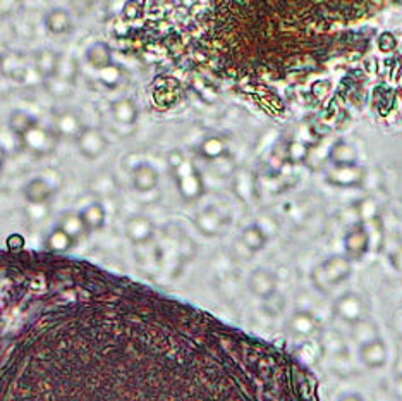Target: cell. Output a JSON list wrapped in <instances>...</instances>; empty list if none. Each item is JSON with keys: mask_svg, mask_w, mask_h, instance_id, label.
I'll return each mask as SVG.
<instances>
[{"mask_svg": "<svg viewBox=\"0 0 402 401\" xmlns=\"http://www.w3.org/2000/svg\"><path fill=\"white\" fill-rule=\"evenodd\" d=\"M0 401H315L261 340L127 276L0 250Z\"/></svg>", "mask_w": 402, "mask_h": 401, "instance_id": "obj_1", "label": "cell"}, {"mask_svg": "<svg viewBox=\"0 0 402 401\" xmlns=\"http://www.w3.org/2000/svg\"><path fill=\"white\" fill-rule=\"evenodd\" d=\"M169 166L174 174L175 186H177V192L182 197V200H200L203 195H205V181H203L200 171L189 161H186L182 152L179 150H174V154L170 152Z\"/></svg>", "mask_w": 402, "mask_h": 401, "instance_id": "obj_2", "label": "cell"}, {"mask_svg": "<svg viewBox=\"0 0 402 401\" xmlns=\"http://www.w3.org/2000/svg\"><path fill=\"white\" fill-rule=\"evenodd\" d=\"M351 276V260L347 257H332L320 264L313 272V283L322 291H329L344 283Z\"/></svg>", "mask_w": 402, "mask_h": 401, "instance_id": "obj_3", "label": "cell"}, {"mask_svg": "<svg viewBox=\"0 0 402 401\" xmlns=\"http://www.w3.org/2000/svg\"><path fill=\"white\" fill-rule=\"evenodd\" d=\"M74 143H76L77 152H80L84 159H88V161H95V159L101 157L108 145L103 133H101L100 130H96V128L89 126L83 128V131L74 140Z\"/></svg>", "mask_w": 402, "mask_h": 401, "instance_id": "obj_4", "label": "cell"}, {"mask_svg": "<svg viewBox=\"0 0 402 401\" xmlns=\"http://www.w3.org/2000/svg\"><path fill=\"white\" fill-rule=\"evenodd\" d=\"M23 147L26 150L31 152V154L38 155V157H44V155L52 154L56 150V142H57V136L54 131L45 130L38 124L37 128L28 131L25 136L21 138Z\"/></svg>", "mask_w": 402, "mask_h": 401, "instance_id": "obj_5", "label": "cell"}, {"mask_svg": "<svg viewBox=\"0 0 402 401\" xmlns=\"http://www.w3.org/2000/svg\"><path fill=\"white\" fill-rule=\"evenodd\" d=\"M335 315L341 317L347 324H358L363 321V314H365V305H363L361 297L356 293H346L337 300L334 307Z\"/></svg>", "mask_w": 402, "mask_h": 401, "instance_id": "obj_6", "label": "cell"}, {"mask_svg": "<svg viewBox=\"0 0 402 401\" xmlns=\"http://www.w3.org/2000/svg\"><path fill=\"white\" fill-rule=\"evenodd\" d=\"M124 233L132 245H144L153 238L155 226L148 217L132 216L124 224Z\"/></svg>", "mask_w": 402, "mask_h": 401, "instance_id": "obj_7", "label": "cell"}, {"mask_svg": "<svg viewBox=\"0 0 402 401\" xmlns=\"http://www.w3.org/2000/svg\"><path fill=\"white\" fill-rule=\"evenodd\" d=\"M56 188L50 185L44 178H33L23 188V195H25L26 202L33 207H40V205H46V202L54 197Z\"/></svg>", "mask_w": 402, "mask_h": 401, "instance_id": "obj_8", "label": "cell"}, {"mask_svg": "<svg viewBox=\"0 0 402 401\" xmlns=\"http://www.w3.org/2000/svg\"><path fill=\"white\" fill-rule=\"evenodd\" d=\"M344 245H346L347 259H354V260L361 259L370 247V235L368 231H366L365 226L363 224L353 226V228L347 231Z\"/></svg>", "mask_w": 402, "mask_h": 401, "instance_id": "obj_9", "label": "cell"}, {"mask_svg": "<svg viewBox=\"0 0 402 401\" xmlns=\"http://www.w3.org/2000/svg\"><path fill=\"white\" fill-rule=\"evenodd\" d=\"M131 181L136 192H153L158 186V173L151 164L139 162L138 166H134V169L131 171Z\"/></svg>", "mask_w": 402, "mask_h": 401, "instance_id": "obj_10", "label": "cell"}, {"mask_svg": "<svg viewBox=\"0 0 402 401\" xmlns=\"http://www.w3.org/2000/svg\"><path fill=\"white\" fill-rule=\"evenodd\" d=\"M83 128L81 118L74 111L58 112L54 119V133L56 136H62V138L76 140L83 131Z\"/></svg>", "mask_w": 402, "mask_h": 401, "instance_id": "obj_11", "label": "cell"}, {"mask_svg": "<svg viewBox=\"0 0 402 401\" xmlns=\"http://www.w3.org/2000/svg\"><path fill=\"white\" fill-rule=\"evenodd\" d=\"M359 358L370 369L384 367L385 362H387V346L380 338L365 343V345L359 346Z\"/></svg>", "mask_w": 402, "mask_h": 401, "instance_id": "obj_12", "label": "cell"}, {"mask_svg": "<svg viewBox=\"0 0 402 401\" xmlns=\"http://www.w3.org/2000/svg\"><path fill=\"white\" fill-rule=\"evenodd\" d=\"M194 224H196V228L200 229L201 235L217 236V235H220L222 229H224L225 219L215 207H208L198 214Z\"/></svg>", "mask_w": 402, "mask_h": 401, "instance_id": "obj_13", "label": "cell"}, {"mask_svg": "<svg viewBox=\"0 0 402 401\" xmlns=\"http://www.w3.org/2000/svg\"><path fill=\"white\" fill-rule=\"evenodd\" d=\"M363 174L365 171L359 166L349 167H334L329 173V183L334 186H341V188H353V186L361 185Z\"/></svg>", "mask_w": 402, "mask_h": 401, "instance_id": "obj_14", "label": "cell"}, {"mask_svg": "<svg viewBox=\"0 0 402 401\" xmlns=\"http://www.w3.org/2000/svg\"><path fill=\"white\" fill-rule=\"evenodd\" d=\"M76 243L77 241H74L64 229L56 226V228L46 235L44 241V252L52 253V255H68V252L74 248Z\"/></svg>", "mask_w": 402, "mask_h": 401, "instance_id": "obj_15", "label": "cell"}, {"mask_svg": "<svg viewBox=\"0 0 402 401\" xmlns=\"http://www.w3.org/2000/svg\"><path fill=\"white\" fill-rule=\"evenodd\" d=\"M277 279L272 272L265 271V269H256L249 278V288L253 293L260 298H270L275 293Z\"/></svg>", "mask_w": 402, "mask_h": 401, "instance_id": "obj_16", "label": "cell"}, {"mask_svg": "<svg viewBox=\"0 0 402 401\" xmlns=\"http://www.w3.org/2000/svg\"><path fill=\"white\" fill-rule=\"evenodd\" d=\"M80 217L87 228V233H95L100 231L107 223V210L100 202H92L83 210H80Z\"/></svg>", "mask_w": 402, "mask_h": 401, "instance_id": "obj_17", "label": "cell"}, {"mask_svg": "<svg viewBox=\"0 0 402 401\" xmlns=\"http://www.w3.org/2000/svg\"><path fill=\"white\" fill-rule=\"evenodd\" d=\"M58 61H61V54L54 52V50H40L34 56V69L44 80H54L57 75Z\"/></svg>", "mask_w": 402, "mask_h": 401, "instance_id": "obj_18", "label": "cell"}, {"mask_svg": "<svg viewBox=\"0 0 402 401\" xmlns=\"http://www.w3.org/2000/svg\"><path fill=\"white\" fill-rule=\"evenodd\" d=\"M87 62L99 73L114 66L111 49H108V45L103 44V42H95V44L89 45V49L87 50Z\"/></svg>", "mask_w": 402, "mask_h": 401, "instance_id": "obj_19", "label": "cell"}, {"mask_svg": "<svg viewBox=\"0 0 402 401\" xmlns=\"http://www.w3.org/2000/svg\"><path fill=\"white\" fill-rule=\"evenodd\" d=\"M112 118L123 126H132L138 121V107L131 99H119L111 107Z\"/></svg>", "mask_w": 402, "mask_h": 401, "instance_id": "obj_20", "label": "cell"}, {"mask_svg": "<svg viewBox=\"0 0 402 401\" xmlns=\"http://www.w3.org/2000/svg\"><path fill=\"white\" fill-rule=\"evenodd\" d=\"M45 28L52 35H65L73 30L71 14L65 9H52L45 14Z\"/></svg>", "mask_w": 402, "mask_h": 401, "instance_id": "obj_21", "label": "cell"}, {"mask_svg": "<svg viewBox=\"0 0 402 401\" xmlns=\"http://www.w3.org/2000/svg\"><path fill=\"white\" fill-rule=\"evenodd\" d=\"M330 159L334 167L358 166V152L351 143L337 142L330 150Z\"/></svg>", "mask_w": 402, "mask_h": 401, "instance_id": "obj_22", "label": "cell"}, {"mask_svg": "<svg viewBox=\"0 0 402 401\" xmlns=\"http://www.w3.org/2000/svg\"><path fill=\"white\" fill-rule=\"evenodd\" d=\"M267 233L263 231L260 224L246 226L241 233V243L248 248L249 252H260L267 247Z\"/></svg>", "mask_w": 402, "mask_h": 401, "instance_id": "obj_23", "label": "cell"}, {"mask_svg": "<svg viewBox=\"0 0 402 401\" xmlns=\"http://www.w3.org/2000/svg\"><path fill=\"white\" fill-rule=\"evenodd\" d=\"M200 155L206 161H217V159L224 157L227 154V143L220 138V136H208L200 143Z\"/></svg>", "mask_w": 402, "mask_h": 401, "instance_id": "obj_24", "label": "cell"}, {"mask_svg": "<svg viewBox=\"0 0 402 401\" xmlns=\"http://www.w3.org/2000/svg\"><path fill=\"white\" fill-rule=\"evenodd\" d=\"M37 126H38L37 118H33V116L25 111H14L9 118V130L13 131L15 136H19V138H23L28 131H31Z\"/></svg>", "mask_w": 402, "mask_h": 401, "instance_id": "obj_25", "label": "cell"}, {"mask_svg": "<svg viewBox=\"0 0 402 401\" xmlns=\"http://www.w3.org/2000/svg\"><path fill=\"white\" fill-rule=\"evenodd\" d=\"M289 329H291V333L296 334V336H311L316 331V322L313 315L308 312H296L292 315L291 321H289Z\"/></svg>", "mask_w": 402, "mask_h": 401, "instance_id": "obj_26", "label": "cell"}, {"mask_svg": "<svg viewBox=\"0 0 402 401\" xmlns=\"http://www.w3.org/2000/svg\"><path fill=\"white\" fill-rule=\"evenodd\" d=\"M58 228L64 229L74 241H77L83 235H88L87 228H84L83 221H81L80 212H68L61 217L58 221Z\"/></svg>", "mask_w": 402, "mask_h": 401, "instance_id": "obj_27", "label": "cell"}, {"mask_svg": "<svg viewBox=\"0 0 402 401\" xmlns=\"http://www.w3.org/2000/svg\"><path fill=\"white\" fill-rule=\"evenodd\" d=\"M77 75V66L76 61L73 57H65L61 56V61H58V68H57V75L54 80L62 81V83H73L74 78Z\"/></svg>", "mask_w": 402, "mask_h": 401, "instance_id": "obj_28", "label": "cell"}, {"mask_svg": "<svg viewBox=\"0 0 402 401\" xmlns=\"http://www.w3.org/2000/svg\"><path fill=\"white\" fill-rule=\"evenodd\" d=\"M353 336H354V340L359 341V346L365 345V343H370V341L377 340V338H378L377 326H373L372 322H368V321L358 322V324H354Z\"/></svg>", "mask_w": 402, "mask_h": 401, "instance_id": "obj_29", "label": "cell"}, {"mask_svg": "<svg viewBox=\"0 0 402 401\" xmlns=\"http://www.w3.org/2000/svg\"><path fill=\"white\" fill-rule=\"evenodd\" d=\"M99 76H100V81L105 85V87L114 88L120 83V80H123V71H120L119 66L114 64V66H111V68L100 71Z\"/></svg>", "mask_w": 402, "mask_h": 401, "instance_id": "obj_30", "label": "cell"}, {"mask_svg": "<svg viewBox=\"0 0 402 401\" xmlns=\"http://www.w3.org/2000/svg\"><path fill=\"white\" fill-rule=\"evenodd\" d=\"M390 262H392V266L396 267V271L402 274V245L399 248H397L396 252L392 253V257H390Z\"/></svg>", "mask_w": 402, "mask_h": 401, "instance_id": "obj_31", "label": "cell"}, {"mask_svg": "<svg viewBox=\"0 0 402 401\" xmlns=\"http://www.w3.org/2000/svg\"><path fill=\"white\" fill-rule=\"evenodd\" d=\"M6 159H7V152L2 145H0V171H2L4 164H6Z\"/></svg>", "mask_w": 402, "mask_h": 401, "instance_id": "obj_32", "label": "cell"}, {"mask_svg": "<svg viewBox=\"0 0 402 401\" xmlns=\"http://www.w3.org/2000/svg\"><path fill=\"white\" fill-rule=\"evenodd\" d=\"M341 401H363V398L359 395H347Z\"/></svg>", "mask_w": 402, "mask_h": 401, "instance_id": "obj_33", "label": "cell"}, {"mask_svg": "<svg viewBox=\"0 0 402 401\" xmlns=\"http://www.w3.org/2000/svg\"><path fill=\"white\" fill-rule=\"evenodd\" d=\"M396 391H397V395H399L401 398H402V376H401V377H397V383H396Z\"/></svg>", "mask_w": 402, "mask_h": 401, "instance_id": "obj_34", "label": "cell"}]
</instances>
